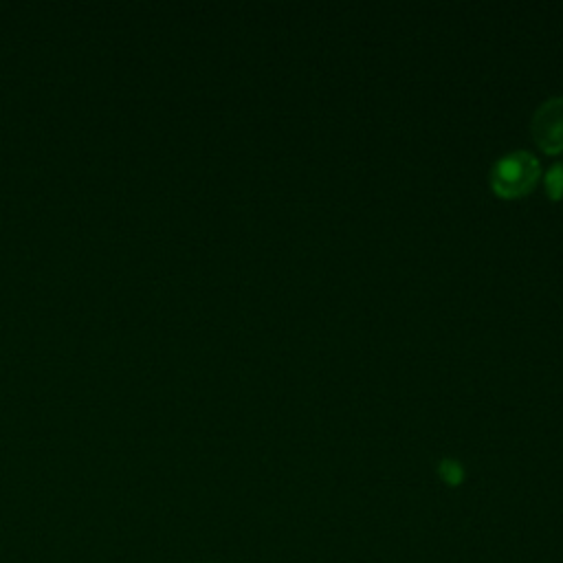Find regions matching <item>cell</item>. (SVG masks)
Returning <instances> with one entry per match:
<instances>
[{"mask_svg":"<svg viewBox=\"0 0 563 563\" xmlns=\"http://www.w3.org/2000/svg\"><path fill=\"white\" fill-rule=\"evenodd\" d=\"M438 473H440V476H443V480L447 484H451V487H456V484H460L462 478H465V471H462V467L458 465L456 460H449V458H445L443 462H440Z\"/></svg>","mask_w":563,"mask_h":563,"instance_id":"277c9868","label":"cell"},{"mask_svg":"<svg viewBox=\"0 0 563 563\" xmlns=\"http://www.w3.org/2000/svg\"><path fill=\"white\" fill-rule=\"evenodd\" d=\"M546 192L550 201H561L563 198V163H555L546 174Z\"/></svg>","mask_w":563,"mask_h":563,"instance_id":"3957f363","label":"cell"},{"mask_svg":"<svg viewBox=\"0 0 563 563\" xmlns=\"http://www.w3.org/2000/svg\"><path fill=\"white\" fill-rule=\"evenodd\" d=\"M533 137L548 154L563 152V97H553L535 110Z\"/></svg>","mask_w":563,"mask_h":563,"instance_id":"7a4b0ae2","label":"cell"},{"mask_svg":"<svg viewBox=\"0 0 563 563\" xmlns=\"http://www.w3.org/2000/svg\"><path fill=\"white\" fill-rule=\"evenodd\" d=\"M539 174H542V168L531 152H509L495 161L491 170V187L502 198H520L537 185Z\"/></svg>","mask_w":563,"mask_h":563,"instance_id":"6da1fadb","label":"cell"}]
</instances>
